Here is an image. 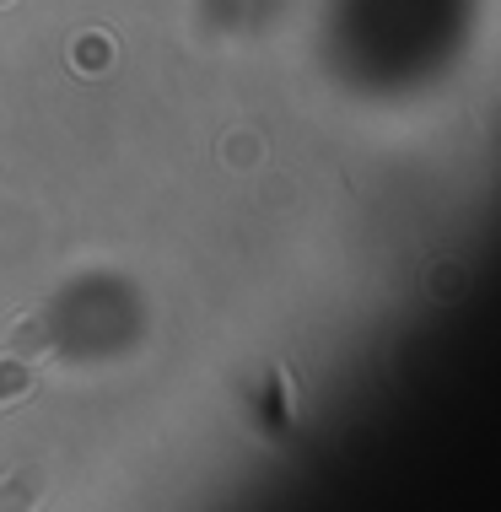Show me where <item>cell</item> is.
I'll use <instances>...</instances> for the list:
<instances>
[{"label": "cell", "mask_w": 501, "mask_h": 512, "mask_svg": "<svg viewBox=\"0 0 501 512\" xmlns=\"http://www.w3.org/2000/svg\"><path fill=\"white\" fill-rule=\"evenodd\" d=\"M44 502V469H11L6 480H0V512H33Z\"/></svg>", "instance_id": "6da1fadb"}, {"label": "cell", "mask_w": 501, "mask_h": 512, "mask_svg": "<svg viewBox=\"0 0 501 512\" xmlns=\"http://www.w3.org/2000/svg\"><path fill=\"white\" fill-rule=\"evenodd\" d=\"M0 351H6V356H27V362H38V356L49 351V324H44V318H22V324L11 329L6 340H0Z\"/></svg>", "instance_id": "3957f363"}, {"label": "cell", "mask_w": 501, "mask_h": 512, "mask_svg": "<svg viewBox=\"0 0 501 512\" xmlns=\"http://www.w3.org/2000/svg\"><path fill=\"white\" fill-rule=\"evenodd\" d=\"M38 383V362H27V356H6L0 351V410L22 405L27 394H33Z\"/></svg>", "instance_id": "7a4b0ae2"}]
</instances>
